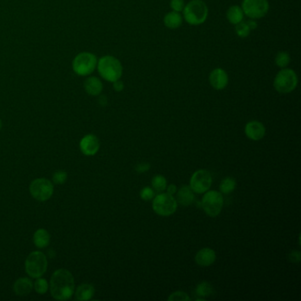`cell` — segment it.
I'll return each mask as SVG.
<instances>
[{
	"label": "cell",
	"instance_id": "8fae6325",
	"mask_svg": "<svg viewBox=\"0 0 301 301\" xmlns=\"http://www.w3.org/2000/svg\"><path fill=\"white\" fill-rule=\"evenodd\" d=\"M212 185L211 174L206 170H199L193 174L190 180V187L194 193L203 194L209 191Z\"/></svg>",
	"mask_w": 301,
	"mask_h": 301
},
{
	"label": "cell",
	"instance_id": "52a82bcc",
	"mask_svg": "<svg viewBox=\"0 0 301 301\" xmlns=\"http://www.w3.org/2000/svg\"><path fill=\"white\" fill-rule=\"evenodd\" d=\"M29 192L34 199L39 201H46L53 195L54 187L52 182L47 178H36L29 186Z\"/></svg>",
	"mask_w": 301,
	"mask_h": 301
},
{
	"label": "cell",
	"instance_id": "7a4b0ae2",
	"mask_svg": "<svg viewBox=\"0 0 301 301\" xmlns=\"http://www.w3.org/2000/svg\"><path fill=\"white\" fill-rule=\"evenodd\" d=\"M97 70L101 77L109 82L119 80L123 74V66L113 56H104L97 61Z\"/></svg>",
	"mask_w": 301,
	"mask_h": 301
},
{
	"label": "cell",
	"instance_id": "7402d4cb",
	"mask_svg": "<svg viewBox=\"0 0 301 301\" xmlns=\"http://www.w3.org/2000/svg\"><path fill=\"white\" fill-rule=\"evenodd\" d=\"M244 13L241 7L238 5H233L231 6L226 13V17L229 21V22L233 25H237L239 22H241L244 19Z\"/></svg>",
	"mask_w": 301,
	"mask_h": 301
},
{
	"label": "cell",
	"instance_id": "e0dca14e",
	"mask_svg": "<svg viewBox=\"0 0 301 301\" xmlns=\"http://www.w3.org/2000/svg\"><path fill=\"white\" fill-rule=\"evenodd\" d=\"M103 83L98 78L89 77L84 82V88L88 95L99 96L103 91Z\"/></svg>",
	"mask_w": 301,
	"mask_h": 301
},
{
	"label": "cell",
	"instance_id": "4fadbf2b",
	"mask_svg": "<svg viewBox=\"0 0 301 301\" xmlns=\"http://www.w3.org/2000/svg\"><path fill=\"white\" fill-rule=\"evenodd\" d=\"M209 81L213 88L216 90H223L228 85V74L224 69L215 68L210 73Z\"/></svg>",
	"mask_w": 301,
	"mask_h": 301
},
{
	"label": "cell",
	"instance_id": "9c48e42d",
	"mask_svg": "<svg viewBox=\"0 0 301 301\" xmlns=\"http://www.w3.org/2000/svg\"><path fill=\"white\" fill-rule=\"evenodd\" d=\"M153 210L162 216H169L174 214L178 208V202L172 194H159L153 201Z\"/></svg>",
	"mask_w": 301,
	"mask_h": 301
},
{
	"label": "cell",
	"instance_id": "30bf717a",
	"mask_svg": "<svg viewBox=\"0 0 301 301\" xmlns=\"http://www.w3.org/2000/svg\"><path fill=\"white\" fill-rule=\"evenodd\" d=\"M241 8L247 17L256 20L268 14L269 4L268 0H243Z\"/></svg>",
	"mask_w": 301,
	"mask_h": 301
},
{
	"label": "cell",
	"instance_id": "ba28073f",
	"mask_svg": "<svg viewBox=\"0 0 301 301\" xmlns=\"http://www.w3.org/2000/svg\"><path fill=\"white\" fill-rule=\"evenodd\" d=\"M202 209L206 214L211 217H215L221 213L224 206V198L217 191H207L201 201Z\"/></svg>",
	"mask_w": 301,
	"mask_h": 301
},
{
	"label": "cell",
	"instance_id": "836d02e7",
	"mask_svg": "<svg viewBox=\"0 0 301 301\" xmlns=\"http://www.w3.org/2000/svg\"><path fill=\"white\" fill-rule=\"evenodd\" d=\"M289 258L290 259H292V261H294V262H299L300 260H301V254H300V252L299 251H293L290 254V256H289Z\"/></svg>",
	"mask_w": 301,
	"mask_h": 301
},
{
	"label": "cell",
	"instance_id": "1f68e13d",
	"mask_svg": "<svg viewBox=\"0 0 301 301\" xmlns=\"http://www.w3.org/2000/svg\"><path fill=\"white\" fill-rule=\"evenodd\" d=\"M170 6L174 12L180 13V12H182L184 7H185V2H184V0H171Z\"/></svg>",
	"mask_w": 301,
	"mask_h": 301
},
{
	"label": "cell",
	"instance_id": "4dcf8cb0",
	"mask_svg": "<svg viewBox=\"0 0 301 301\" xmlns=\"http://www.w3.org/2000/svg\"><path fill=\"white\" fill-rule=\"evenodd\" d=\"M140 195L143 201H150L155 196V192L150 187H144L141 191Z\"/></svg>",
	"mask_w": 301,
	"mask_h": 301
},
{
	"label": "cell",
	"instance_id": "f546056e",
	"mask_svg": "<svg viewBox=\"0 0 301 301\" xmlns=\"http://www.w3.org/2000/svg\"><path fill=\"white\" fill-rule=\"evenodd\" d=\"M191 300L186 292H175L168 298L169 301H189Z\"/></svg>",
	"mask_w": 301,
	"mask_h": 301
},
{
	"label": "cell",
	"instance_id": "277c9868",
	"mask_svg": "<svg viewBox=\"0 0 301 301\" xmlns=\"http://www.w3.org/2000/svg\"><path fill=\"white\" fill-rule=\"evenodd\" d=\"M47 268L48 260L43 252H32L28 255L25 261L26 273L32 279L41 278L43 274H45Z\"/></svg>",
	"mask_w": 301,
	"mask_h": 301
},
{
	"label": "cell",
	"instance_id": "6da1fadb",
	"mask_svg": "<svg viewBox=\"0 0 301 301\" xmlns=\"http://www.w3.org/2000/svg\"><path fill=\"white\" fill-rule=\"evenodd\" d=\"M50 294L57 301L70 300L74 293L75 283L73 274L65 269H60L50 279Z\"/></svg>",
	"mask_w": 301,
	"mask_h": 301
},
{
	"label": "cell",
	"instance_id": "ac0fdd59",
	"mask_svg": "<svg viewBox=\"0 0 301 301\" xmlns=\"http://www.w3.org/2000/svg\"><path fill=\"white\" fill-rule=\"evenodd\" d=\"M95 294V288L90 283H82L75 291V299L79 301L91 300Z\"/></svg>",
	"mask_w": 301,
	"mask_h": 301
},
{
	"label": "cell",
	"instance_id": "7c38bea8",
	"mask_svg": "<svg viewBox=\"0 0 301 301\" xmlns=\"http://www.w3.org/2000/svg\"><path fill=\"white\" fill-rule=\"evenodd\" d=\"M80 149L83 155H95L100 149L99 139L95 134H87L83 137L80 142Z\"/></svg>",
	"mask_w": 301,
	"mask_h": 301
},
{
	"label": "cell",
	"instance_id": "9a60e30c",
	"mask_svg": "<svg viewBox=\"0 0 301 301\" xmlns=\"http://www.w3.org/2000/svg\"><path fill=\"white\" fill-rule=\"evenodd\" d=\"M216 258L215 253L211 248H202L198 252L195 256V261L197 264L201 267H209L213 264Z\"/></svg>",
	"mask_w": 301,
	"mask_h": 301
},
{
	"label": "cell",
	"instance_id": "4316f807",
	"mask_svg": "<svg viewBox=\"0 0 301 301\" xmlns=\"http://www.w3.org/2000/svg\"><path fill=\"white\" fill-rule=\"evenodd\" d=\"M152 187L155 191L163 192L167 187V180L162 175H156L152 179Z\"/></svg>",
	"mask_w": 301,
	"mask_h": 301
},
{
	"label": "cell",
	"instance_id": "cb8c5ba5",
	"mask_svg": "<svg viewBox=\"0 0 301 301\" xmlns=\"http://www.w3.org/2000/svg\"><path fill=\"white\" fill-rule=\"evenodd\" d=\"M196 293L198 296L201 297H209L213 293V286L208 282H202V283L198 284L196 287Z\"/></svg>",
	"mask_w": 301,
	"mask_h": 301
},
{
	"label": "cell",
	"instance_id": "603a6c76",
	"mask_svg": "<svg viewBox=\"0 0 301 301\" xmlns=\"http://www.w3.org/2000/svg\"><path fill=\"white\" fill-rule=\"evenodd\" d=\"M236 187V180L233 178L228 177L224 178L220 184V191L222 194H230L235 189Z\"/></svg>",
	"mask_w": 301,
	"mask_h": 301
},
{
	"label": "cell",
	"instance_id": "d6986e66",
	"mask_svg": "<svg viewBox=\"0 0 301 301\" xmlns=\"http://www.w3.org/2000/svg\"><path fill=\"white\" fill-rule=\"evenodd\" d=\"M194 200V191L192 190L191 187L188 186H183L178 193H177V202L180 205L189 206L191 205Z\"/></svg>",
	"mask_w": 301,
	"mask_h": 301
},
{
	"label": "cell",
	"instance_id": "d4e9b609",
	"mask_svg": "<svg viewBox=\"0 0 301 301\" xmlns=\"http://www.w3.org/2000/svg\"><path fill=\"white\" fill-rule=\"evenodd\" d=\"M290 61H291L290 55L285 51L279 52L276 56V59H275L276 64L281 68H285L288 64H290Z\"/></svg>",
	"mask_w": 301,
	"mask_h": 301
},
{
	"label": "cell",
	"instance_id": "8d00e7d4",
	"mask_svg": "<svg viewBox=\"0 0 301 301\" xmlns=\"http://www.w3.org/2000/svg\"><path fill=\"white\" fill-rule=\"evenodd\" d=\"M246 23H247L248 27H250L251 30L256 29V27H257V23L256 22H254V21H249V22H246Z\"/></svg>",
	"mask_w": 301,
	"mask_h": 301
},
{
	"label": "cell",
	"instance_id": "44dd1931",
	"mask_svg": "<svg viewBox=\"0 0 301 301\" xmlns=\"http://www.w3.org/2000/svg\"><path fill=\"white\" fill-rule=\"evenodd\" d=\"M164 23L170 29H176L182 25V16L178 12H170L164 16Z\"/></svg>",
	"mask_w": 301,
	"mask_h": 301
},
{
	"label": "cell",
	"instance_id": "3957f363",
	"mask_svg": "<svg viewBox=\"0 0 301 301\" xmlns=\"http://www.w3.org/2000/svg\"><path fill=\"white\" fill-rule=\"evenodd\" d=\"M184 18L192 26H198L206 22L209 8L202 0H191L183 9Z\"/></svg>",
	"mask_w": 301,
	"mask_h": 301
},
{
	"label": "cell",
	"instance_id": "8992f818",
	"mask_svg": "<svg viewBox=\"0 0 301 301\" xmlns=\"http://www.w3.org/2000/svg\"><path fill=\"white\" fill-rule=\"evenodd\" d=\"M97 58L91 52H82L73 60V72L80 76L91 74L97 65Z\"/></svg>",
	"mask_w": 301,
	"mask_h": 301
},
{
	"label": "cell",
	"instance_id": "2e32d148",
	"mask_svg": "<svg viewBox=\"0 0 301 301\" xmlns=\"http://www.w3.org/2000/svg\"><path fill=\"white\" fill-rule=\"evenodd\" d=\"M32 290V281L27 278H21L14 283V292L17 296H27Z\"/></svg>",
	"mask_w": 301,
	"mask_h": 301
},
{
	"label": "cell",
	"instance_id": "5bb4252c",
	"mask_svg": "<svg viewBox=\"0 0 301 301\" xmlns=\"http://www.w3.org/2000/svg\"><path fill=\"white\" fill-rule=\"evenodd\" d=\"M245 132L246 136L252 141H260L265 136L266 129L263 124L255 120L246 124Z\"/></svg>",
	"mask_w": 301,
	"mask_h": 301
},
{
	"label": "cell",
	"instance_id": "e575fe53",
	"mask_svg": "<svg viewBox=\"0 0 301 301\" xmlns=\"http://www.w3.org/2000/svg\"><path fill=\"white\" fill-rule=\"evenodd\" d=\"M113 83V87H114L115 90L118 92H121L124 89V83L123 82H121L120 80H118L116 82H112Z\"/></svg>",
	"mask_w": 301,
	"mask_h": 301
},
{
	"label": "cell",
	"instance_id": "d590c367",
	"mask_svg": "<svg viewBox=\"0 0 301 301\" xmlns=\"http://www.w3.org/2000/svg\"><path fill=\"white\" fill-rule=\"evenodd\" d=\"M167 188V194H174L176 192H177V187L173 185V184H172V185H170L168 186V187H166Z\"/></svg>",
	"mask_w": 301,
	"mask_h": 301
},
{
	"label": "cell",
	"instance_id": "5b68a950",
	"mask_svg": "<svg viewBox=\"0 0 301 301\" xmlns=\"http://www.w3.org/2000/svg\"><path fill=\"white\" fill-rule=\"evenodd\" d=\"M298 86L297 73L290 68H283L276 75L274 87L280 94H289Z\"/></svg>",
	"mask_w": 301,
	"mask_h": 301
},
{
	"label": "cell",
	"instance_id": "d6a6232c",
	"mask_svg": "<svg viewBox=\"0 0 301 301\" xmlns=\"http://www.w3.org/2000/svg\"><path fill=\"white\" fill-rule=\"evenodd\" d=\"M150 168V165L148 163H142V164H138L135 167V171L138 173H144L148 172Z\"/></svg>",
	"mask_w": 301,
	"mask_h": 301
},
{
	"label": "cell",
	"instance_id": "74e56055",
	"mask_svg": "<svg viewBox=\"0 0 301 301\" xmlns=\"http://www.w3.org/2000/svg\"><path fill=\"white\" fill-rule=\"evenodd\" d=\"M2 127H3V123H2V120L0 119V130L2 129Z\"/></svg>",
	"mask_w": 301,
	"mask_h": 301
},
{
	"label": "cell",
	"instance_id": "484cf974",
	"mask_svg": "<svg viewBox=\"0 0 301 301\" xmlns=\"http://www.w3.org/2000/svg\"><path fill=\"white\" fill-rule=\"evenodd\" d=\"M37 280L35 281V283H33V288L35 289V291L39 293V294H45L46 292L49 290V283L47 282V280L42 278H37Z\"/></svg>",
	"mask_w": 301,
	"mask_h": 301
},
{
	"label": "cell",
	"instance_id": "f1b7e54d",
	"mask_svg": "<svg viewBox=\"0 0 301 301\" xmlns=\"http://www.w3.org/2000/svg\"><path fill=\"white\" fill-rule=\"evenodd\" d=\"M67 172L64 171H57L53 173L52 181L56 185H63L67 180Z\"/></svg>",
	"mask_w": 301,
	"mask_h": 301
},
{
	"label": "cell",
	"instance_id": "83f0119b",
	"mask_svg": "<svg viewBox=\"0 0 301 301\" xmlns=\"http://www.w3.org/2000/svg\"><path fill=\"white\" fill-rule=\"evenodd\" d=\"M250 32H251L250 27H248L247 23L244 22L243 21L236 25V33L238 37L245 38L249 36Z\"/></svg>",
	"mask_w": 301,
	"mask_h": 301
},
{
	"label": "cell",
	"instance_id": "ffe728a7",
	"mask_svg": "<svg viewBox=\"0 0 301 301\" xmlns=\"http://www.w3.org/2000/svg\"><path fill=\"white\" fill-rule=\"evenodd\" d=\"M33 241L35 246L38 248H45L50 245V235L46 231L45 229H38L36 233H34Z\"/></svg>",
	"mask_w": 301,
	"mask_h": 301
}]
</instances>
